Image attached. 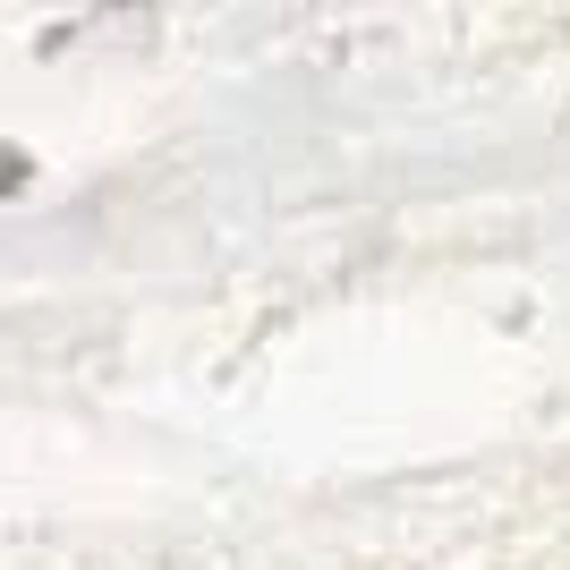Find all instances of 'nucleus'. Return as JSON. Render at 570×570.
Listing matches in <instances>:
<instances>
[]
</instances>
